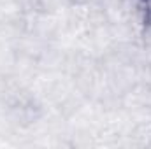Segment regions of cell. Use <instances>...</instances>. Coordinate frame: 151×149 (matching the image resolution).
Instances as JSON below:
<instances>
[{
	"instance_id": "1",
	"label": "cell",
	"mask_w": 151,
	"mask_h": 149,
	"mask_svg": "<svg viewBox=\"0 0 151 149\" xmlns=\"http://www.w3.org/2000/svg\"><path fill=\"white\" fill-rule=\"evenodd\" d=\"M151 25V0H142V27Z\"/></svg>"
},
{
	"instance_id": "2",
	"label": "cell",
	"mask_w": 151,
	"mask_h": 149,
	"mask_svg": "<svg viewBox=\"0 0 151 149\" xmlns=\"http://www.w3.org/2000/svg\"><path fill=\"white\" fill-rule=\"evenodd\" d=\"M34 2H35V0H14L16 7H19V9H23V11L32 9V7H34Z\"/></svg>"
},
{
	"instance_id": "3",
	"label": "cell",
	"mask_w": 151,
	"mask_h": 149,
	"mask_svg": "<svg viewBox=\"0 0 151 149\" xmlns=\"http://www.w3.org/2000/svg\"><path fill=\"white\" fill-rule=\"evenodd\" d=\"M144 42H146V46L151 47V25L144 27Z\"/></svg>"
},
{
	"instance_id": "4",
	"label": "cell",
	"mask_w": 151,
	"mask_h": 149,
	"mask_svg": "<svg viewBox=\"0 0 151 149\" xmlns=\"http://www.w3.org/2000/svg\"><path fill=\"white\" fill-rule=\"evenodd\" d=\"M84 2H95V0H84Z\"/></svg>"
}]
</instances>
